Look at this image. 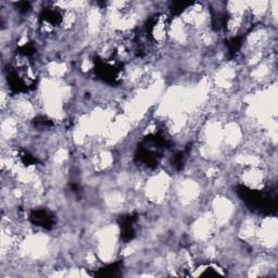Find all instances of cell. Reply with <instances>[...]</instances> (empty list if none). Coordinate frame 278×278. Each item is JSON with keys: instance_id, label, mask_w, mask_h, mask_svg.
Returning a JSON list of instances; mask_svg holds the SVG:
<instances>
[{"instance_id": "obj_1", "label": "cell", "mask_w": 278, "mask_h": 278, "mask_svg": "<svg viewBox=\"0 0 278 278\" xmlns=\"http://www.w3.org/2000/svg\"><path fill=\"white\" fill-rule=\"evenodd\" d=\"M30 220L37 227H42L44 230H52L56 223V218L46 208H36L30 212Z\"/></svg>"}, {"instance_id": "obj_2", "label": "cell", "mask_w": 278, "mask_h": 278, "mask_svg": "<svg viewBox=\"0 0 278 278\" xmlns=\"http://www.w3.org/2000/svg\"><path fill=\"white\" fill-rule=\"evenodd\" d=\"M122 263H113L106 266L104 268L100 270L99 273H97L98 276H116L118 274V272L121 270Z\"/></svg>"}]
</instances>
